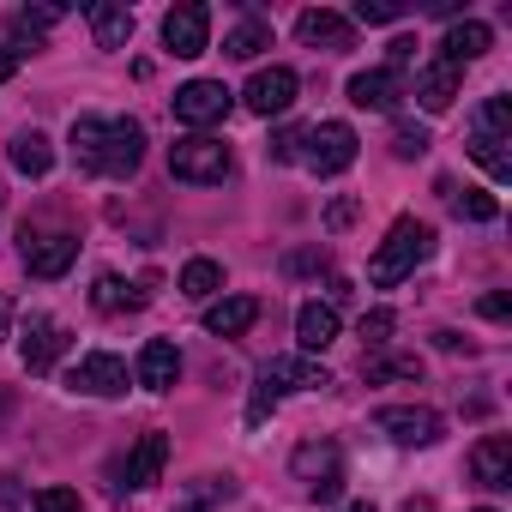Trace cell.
<instances>
[{"instance_id": "6da1fadb", "label": "cell", "mask_w": 512, "mask_h": 512, "mask_svg": "<svg viewBox=\"0 0 512 512\" xmlns=\"http://www.w3.org/2000/svg\"><path fill=\"white\" fill-rule=\"evenodd\" d=\"M434 253V229L422 223V217H398L392 229H386V241H380V253L368 260V284H380V290H392V284H404L422 260Z\"/></svg>"}, {"instance_id": "7a4b0ae2", "label": "cell", "mask_w": 512, "mask_h": 512, "mask_svg": "<svg viewBox=\"0 0 512 512\" xmlns=\"http://www.w3.org/2000/svg\"><path fill=\"white\" fill-rule=\"evenodd\" d=\"M320 386H332V374H326L314 356H272V362L260 368V392H253L247 422H266L284 392H320Z\"/></svg>"}, {"instance_id": "3957f363", "label": "cell", "mask_w": 512, "mask_h": 512, "mask_svg": "<svg viewBox=\"0 0 512 512\" xmlns=\"http://www.w3.org/2000/svg\"><path fill=\"white\" fill-rule=\"evenodd\" d=\"M512 97H488L470 121V157L494 175V181H512Z\"/></svg>"}, {"instance_id": "277c9868", "label": "cell", "mask_w": 512, "mask_h": 512, "mask_svg": "<svg viewBox=\"0 0 512 512\" xmlns=\"http://www.w3.org/2000/svg\"><path fill=\"white\" fill-rule=\"evenodd\" d=\"M229 169H235V157H229V145L211 139V133H187V139L169 145V175H175V181L217 187V181H229Z\"/></svg>"}, {"instance_id": "5b68a950", "label": "cell", "mask_w": 512, "mask_h": 512, "mask_svg": "<svg viewBox=\"0 0 512 512\" xmlns=\"http://www.w3.org/2000/svg\"><path fill=\"white\" fill-rule=\"evenodd\" d=\"M290 470H296V482H308L314 500H338L344 494V446L338 440H302L290 452Z\"/></svg>"}, {"instance_id": "8992f818", "label": "cell", "mask_w": 512, "mask_h": 512, "mask_svg": "<svg viewBox=\"0 0 512 512\" xmlns=\"http://www.w3.org/2000/svg\"><path fill=\"white\" fill-rule=\"evenodd\" d=\"M314 175H344L356 163V127L350 121H320V127H302V157Z\"/></svg>"}, {"instance_id": "52a82bcc", "label": "cell", "mask_w": 512, "mask_h": 512, "mask_svg": "<svg viewBox=\"0 0 512 512\" xmlns=\"http://www.w3.org/2000/svg\"><path fill=\"white\" fill-rule=\"evenodd\" d=\"M374 428L398 446H440V434H446L440 410H428V404H386V410H374Z\"/></svg>"}, {"instance_id": "ba28073f", "label": "cell", "mask_w": 512, "mask_h": 512, "mask_svg": "<svg viewBox=\"0 0 512 512\" xmlns=\"http://www.w3.org/2000/svg\"><path fill=\"white\" fill-rule=\"evenodd\" d=\"M139 163H145V127H139L133 115H121V121H103V157H97V175H115V181H127Z\"/></svg>"}, {"instance_id": "9c48e42d", "label": "cell", "mask_w": 512, "mask_h": 512, "mask_svg": "<svg viewBox=\"0 0 512 512\" xmlns=\"http://www.w3.org/2000/svg\"><path fill=\"white\" fill-rule=\"evenodd\" d=\"M19 253H25V272L31 278H67V266L79 260V241L73 235H37L31 223H25V235H19Z\"/></svg>"}, {"instance_id": "30bf717a", "label": "cell", "mask_w": 512, "mask_h": 512, "mask_svg": "<svg viewBox=\"0 0 512 512\" xmlns=\"http://www.w3.org/2000/svg\"><path fill=\"white\" fill-rule=\"evenodd\" d=\"M169 103H175V121H187V127H217L235 97H229L217 79H193V85H181Z\"/></svg>"}, {"instance_id": "8fae6325", "label": "cell", "mask_w": 512, "mask_h": 512, "mask_svg": "<svg viewBox=\"0 0 512 512\" xmlns=\"http://www.w3.org/2000/svg\"><path fill=\"white\" fill-rule=\"evenodd\" d=\"M67 386L85 392V398H121V392H127V362H121L115 350H91V356L73 368Z\"/></svg>"}, {"instance_id": "7c38bea8", "label": "cell", "mask_w": 512, "mask_h": 512, "mask_svg": "<svg viewBox=\"0 0 512 512\" xmlns=\"http://www.w3.org/2000/svg\"><path fill=\"white\" fill-rule=\"evenodd\" d=\"M163 43H169V55H181V61L205 55V43H211V13H205V7H175V13H163Z\"/></svg>"}, {"instance_id": "4fadbf2b", "label": "cell", "mask_w": 512, "mask_h": 512, "mask_svg": "<svg viewBox=\"0 0 512 512\" xmlns=\"http://www.w3.org/2000/svg\"><path fill=\"white\" fill-rule=\"evenodd\" d=\"M241 103H247L253 115H284V109L296 103V73H290V67H266V73H253V79H247V91H241Z\"/></svg>"}, {"instance_id": "5bb4252c", "label": "cell", "mask_w": 512, "mask_h": 512, "mask_svg": "<svg viewBox=\"0 0 512 512\" xmlns=\"http://www.w3.org/2000/svg\"><path fill=\"white\" fill-rule=\"evenodd\" d=\"M296 37L308 43V49H356V25L344 19V13H332V7H308L302 19H296Z\"/></svg>"}, {"instance_id": "9a60e30c", "label": "cell", "mask_w": 512, "mask_h": 512, "mask_svg": "<svg viewBox=\"0 0 512 512\" xmlns=\"http://www.w3.org/2000/svg\"><path fill=\"white\" fill-rule=\"evenodd\" d=\"M61 350H67V326H61V320H49V314H31L25 344H19L25 368H31V374H49V368L61 362Z\"/></svg>"}, {"instance_id": "2e32d148", "label": "cell", "mask_w": 512, "mask_h": 512, "mask_svg": "<svg viewBox=\"0 0 512 512\" xmlns=\"http://www.w3.org/2000/svg\"><path fill=\"white\" fill-rule=\"evenodd\" d=\"M404 97H410V91H404V73H392V67H374V73H356V79H350V103H356V109L392 115Z\"/></svg>"}, {"instance_id": "e0dca14e", "label": "cell", "mask_w": 512, "mask_h": 512, "mask_svg": "<svg viewBox=\"0 0 512 512\" xmlns=\"http://www.w3.org/2000/svg\"><path fill=\"white\" fill-rule=\"evenodd\" d=\"M458 85H464V67L434 61V67H422V73H416V103H422L428 115H446V109H452V97H458Z\"/></svg>"}, {"instance_id": "ac0fdd59", "label": "cell", "mask_w": 512, "mask_h": 512, "mask_svg": "<svg viewBox=\"0 0 512 512\" xmlns=\"http://www.w3.org/2000/svg\"><path fill=\"white\" fill-rule=\"evenodd\" d=\"M163 464H169V434H145L121 464V488H151L163 476Z\"/></svg>"}, {"instance_id": "d6986e66", "label": "cell", "mask_w": 512, "mask_h": 512, "mask_svg": "<svg viewBox=\"0 0 512 512\" xmlns=\"http://www.w3.org/2000/svg\"><path fill=\"white\" fill-rule=\"evenodd\" d=\"M470 476H476L482 488H512V440H506V434L476 440V452H470Z\"/></svg>"}, {"instance_id": "ffe728a7", "label": "cell", "mask_w": 512, "mask_h": 512, "mask_svg": "<svg viewBox=\"0 0 512 512\" xmlns=\"http://www.w3.org/2000/svg\"><path fill=\"white\" fill-rule=\"evenodd\" d=\"M133 374H139L145 392H169L175 374H181V350H175L169 338H151V344L139 350V368H133Z\"/></svg>"}, {"instance_id": "44dd1931", "label": "cell", "mask_w": 512, "mask_h": 512, "mask_svg": "<svg viewBox=\"0 0 512 512\" xmlns=\"http://www.w3.org/2000/svg\"><path fill=\"white\" fill-rule=\"evenodd\" d=\"M446 55L440 61H452V67H470V61H482L488 49H494V31L482 25V19H458L452 31H446V43H440Z\"/></svg>"}, {"instance_id": "7402d4cb", "label": "cell", "mask_w": 512, "mask_h": 512, "mask_svg": "<svg viewBox=\"0 0 512 512\" xmlns=\"http://www.w3.org/2000/svg\"><path fill=\"white\" fill-rule=\"evenodd\" d=\"M253 320H260V302H253V296H223V302L205 308V332L211 338H241Z\"/></svg>"}, {"instance_id": "603a6c76", "label": "cell", "mask_w": 512, "mask_h": 512, "mask_svg": "<svg viewBox=\"0 0 512 512\" xmlns=\"http://www.w3.org/2000/svg\"><path fill=\"white\" fill-rule=\"evenodd\" d=\"M338 338V308L332 302H302V314H296V344L314 356V350H326Z\"/></svg>"}, {"instance_id": "cb8c5ba5", "label": "cell", "mask_w": 512, "mask_h": 512, "mask_svg": "<svg viewBox=\"0 0 512 512\" xmlns=\"http://www.w3.org/2000/svg\"><path fill=\"white\" fill-rule=\"evenodd\" d=\"M91 302H97L103 314H127V308H145V302H151V278H145V284H121L115 272H103V278L91 284Z\"/></svg>"}, {"instance_id": "d4e9b609", "label": "cell", "mask_w": 512, "mask_h": 512, "mask_svg": "<svg viewBox=\"0 0 512 512\" xmlns=\"http://www.w3.org/2000/svg\"><path fill=\"white\" fill-rule=\"evenodd\" d=\"M91 37H97V49H127V37H133V13L115 7V0H97V7H91Z\"/></svg>"}, {"instance_id": "484cf974", "label": "cell", "mask_w": 512, "mask_h": 512, "mask_svg": "<svg viewBox=\"0 0 512 512\" xmlns=\"http://www.w3.org/2000/svg\"><path fill=\"white\" fill-rule=\"evenodd\" d=\"M13 169H19V175H31V181H37V175H49V169H55V145H49L37 127H25V133L13 139Z\"/></svg>"}, {"instance_id": "4316f807", "label": "cell", "mask_w": 512, "mask_h": 512, "mask_svg": "<svg viewBox=\"0 0 512 512\" xmlns=\"http://www.w3.org/2000/svg\"><path fill=\"white\" fill-rule=\"evenodd\" d=\"M260 49H272V25H260V19H241V25L223 37V55H229V61H253Z\"/></svg>"}, {"instance_id": "83f0119b", "label": "cell", "mask_w": 512, "mask_h": 512, "mask_svg": "<svg viewBox=\"0 0 512 512\" xmlns=\"http://www.w3.org/2000/svg\"><path fill=\"white\" fill-rule=\"evenodd\" d=\"M55 19H61V7H37V13L25 7V13H13V19H7V31H13V55H19V49H37L43 31H49Z\"/></svg>"}, {"instance_id": "f1b7e54d", "label": "cell", "mask_w": 512, "mask_h": 512, "mask_svg": "<svg viewBox=\"0 0 512 512\" xmlns=\"http://www.w3.org/2000/svg\"><path fill=\"white\" fill-rule=\"evenodd\" d=\"M217 290H223V266H217V260H187V266H181V296L211 302Z\"/></svg>"}, {"instance_id": "f546056e", "label": "cell", "mask_w": 512, "mask_h": 512, "mask_svg": "<svg viewBox=\"0 0 512 512\" xmlns=\"http://www.w3.org/2000/svg\"><path fill=\"white\" fill-rule=\"evenodd\" d=\"M97 157H103V121L97 115H79L73 121V163L79 169H97Z\"/></svg>"}, {"instance_id": "4dcf8cb0", "label": "cell", "mask_w": 512, "mask_h": 512, "mask_svg": "<svg viewBox=\"0 0 512 512\" xmlns=\"http://www.w3.org/2000/svg\"><path fill=\"white\" fill-rule=\"evenodd\" d=\"M440 193H446V205H452L458 217H470V223H494V217H500V205H494L488 193H470V187L458 193L452 181H440Z\"/></svg>"}, {"instance_id": "1f68e13d", "label": "cell", "mask_w": 512, "mask_h": 512, "mask_svg": "<svg viewBox=\"0 0 512 512\" xmlns=\"http://www.w3.org/2000/svg\"><path fill=\"white\" fill-rule=\"evenodd\" d=\"M362 374L368 380H422V362L416 356H362Z\"/></svg>"}, {"instance_id": "d6a6232c", "label": "cell", "mask_w": 512, "mask_h": 512, "mask_svg": "<svg viewBox=\"0 0 512 512\" xmlns=\"http://www.w3.org/2000/svg\"><path fill=\"white\" fill-rule=\"evenodd\" d=\"M428 145H434V139H428V127H422V121H398V127H392V157H404V163H410V157H422Z\"/></svg>"}, {"instance_id": "836d02e7", "label": "cell", "mask_w": 512, "mask_h": 512, "mask_svg": "<svg viewBox=\"0 0 512 512\" xmlns=\"http://www.w3.org/2000/svg\"><path fill=\"white\" fill-rule=\"evenodd\" d=\"M392 326H398V314H392V308H374V314H362V326H356V332H362V344H368V350H380V344L392 338Z\"/></svg>"}, {"instance_id": "e575fe53", "label": "cell", "mask_w": 512, "mask_h": 512, "mask_svg": "<svg viewBox=\"0 0 512 512\" xmlns=\"http://www.w3.org/2000/svg\"><path fill=\"white\" fill-rule=\"evenodd\" d=\"M404 7L398 0H356V25H398Z\"/></svg>"}, {"instance_id": "d590c367", "label": "cell", "mask_w": 512, "mask_h": 512, "mask_svg": "<svg viewBox=\"0 0 512 512\" xmlns=\"http://www.w3.org/2000/svg\"><path fill=\"white\" fill-rule=\"evenodd\" d=\"M266 157H272V163H296V157H302V127H284V133L266 145Z\"/></svg>"}, {"instance_id": "8d00e7d4", "label": "cell", "mask_w": 512, "mask_h": 512, "mask_svg": "<svg viewBox=\"0 0 512 512\" xmlns=\"http://www.w3.org/2000/svg\"><path fill=\"white\" fill-rule=\"evenodd\" d=\"M37 512H85V506H79L73 488H43V494H37Z\"/></svg>"}, {"instance_id": "74e56055", "label": "cell", "mask_w": 512, "mask_h": 512, "mask_svg": "<svg viewBox=\"0 0 512 512\" xmlns=\"http://www.w3.org/2000/svg\"><path fill=\"white\" fill-rule=\"evenodd\" d=\"M356 211H362V205H356L350 193H338V199L326 205V229H350V223H356Z\"/></svg>"}, {"instance_id": "f35d334b", "label": "cell", "mask_w": 512, "mask_h": 512, "mask_svg": "<svg viewBox=\"0 0 512 512\" xmlns=\"http://www.w3.org/2000/svg\"><path fill=\"white\" fill-rule=\"evenodd\" d=\"M284 272H326V253H314V247H302V253H290V260H284Z\"/></svg>"}, {"instance_id": "ab89813d", "label": "cell", "mask_w": 512, "mask_h": 512, "mask_svg": "<svg viewBox=\"0 0 512 512\" xmlns=\"http://www.w3.org/2000/svg\"><path fill=\"white\" fill-rule=\"evenodd\" d=\"M506 314H512V296H506V290L482 296V320H506Z\"/></svg>"}, {"instance_id": "60d3db41", "label": "cell", "mask_w": 512, "mask_h": 512, "mask_svg": "<svg viewBox=\"0 0 512 512\" xmlns=\"http://www.w3.org/2000/svg\"><path fill=\"white\" fill-rule=\"evenodd\" d=\"M410 61H416V43H410V37H398V43H392V73H404Z\"/></svg>"}, {"instance_id": "b9f144b4", "label": "cell", "mask_w": 512, "mask_h": 512, "mask_svg": "<svg viewBox=\"0 0 512 512\" xmlns=\"http://www.w3.org/2000/svg\"><path fill=\"white\" fill-rule=\"evenodd\" d=\"M13 73H19V55H13V49H0V85H7Z\"/></svg>"}, {"instance_id": "7bdbcfd3", "label": "cell", "mask_w": 512, "mask_h": 512, "mask_svg": "<svg viewBox=\"0 0 512 512\" xmlns=\"http://www.w3.org/2000/svg\"><path fill=\"white\" fill-rule=\"evenodd\" d=\"M7 332H13V308L0 302V344H7Z\"/></svg>"}, {"instance_id": "ee69618b", "label": "cell", "mask_w": 512, "mask_h": 512, "mask_svg": "<svg viewBox=\"0 0 512 512\" xmlns=\"http://www.w3.org/2000/svg\"><path fill=\"white\" fill-rule=\"evenodd\" d=\"M404 512H434V500H428V494H416V500H404Z\"/></svg>"}, {"instance_id": "f6af8a7d", "label": "cell", "mask_w": 512, "mask_h": 512, "mask_svg": "<svg viewBox=\"0 0 512 512\" xmlns=\"http://www.w3.org/2000/svg\"><path fill=\"white\" fill-rule=\"evenodd\" d=\"M344 512H374V500H356V506H344Z\"/></svg>"}, {"instance_id": "bcb514c9", "label": "cell", "mask_w": 512, "mask_h": 512, "mask_svg": "<svg viewBox=\"0 0 512 512\" xmlns=\"http://www.w3.org/2000/svg\"><path fill=\"white\" fill-rule=\"evenodd\" d=\"M181 512H205V506H181Z\"/></svg>"}, {"instance_id": "7dc6e473", "label": "cell", "mask_w": 512, "mask_h": 512, "mask_svg": "<svg viewBox=\"0 0 512 512\" xmlns=\"http://www.w3.org/2000/svg\"><path fill=\"white\" fill-rule=\"evenodd\" d=\"M482 512H488V506H482Z\"/></svg>"}]
</instances>
